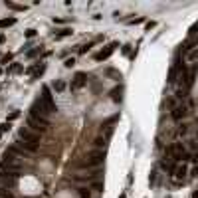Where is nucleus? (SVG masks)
Listing matches in <instances>:
<instances>
[{
	"label": "nucleus",
	"instance_id": "obj_1",
	"mask_svg": "<svg viewBox=\"0 0 198 198\" xmlns=\"http://www.w3.org/2000/svg\"><path fill=\"white\" fill-rule=\"evenodd\" d=\"M103 161H105V151L95 149V151H91V153H87L79 165L81 166H101Z\"/></svg>",
	"mask_w": 198,
	"mask_h": 198
},
{
	"label": "nucleus",
	"instance_id": "obj_2",
	"mask_svg": "<svg viewBox=\"0 0 198 198\" xmlns=\"http://www.w3.org/2000/svg\"><path fill=\"white\" fill-rule=\"evenodd\" d=\"M166 155L172 157L174 161H186V157H188V153H186L182 143H172L170 147H166Z\"/></svg>",
	"mask_w": 198,
	"mask_h": 198
},
{
	"label": "nucleus",
	"instance_id": "obj_3",
	"mask_svg": "<svg viewBox=\"0 0 198 198\" xmlns=\"http://www.w3.org/2000/svg\"><path fill=\"white\" fill-rule=\"evenodd\" d=\"M28 127L36 133H44L46 129L50 127V121L48 119H36V117H28Z\"/></svg>",
	"mask_w": 198,
	"mask_h": 198
},
{
	"label": "nucleus",
	"instance_id": "obj_4",
	"mask_svg": "<svg viewBox=\"0 0 198 198\" xmlns=\"http://www.w3.org/2000/svg\"><path fill=\"white\" fill-rule=\"evenodd\" d=\"M48 109H46V105L42 103V99L34 101V105L30 107V117H36V119H46V115H48Z\"/></svg>",
	"mask_w": 198,
	"mask_h": 198
},
{
	"label": "nucleus",
	"instance_id": "obj_5",
	"mask_svg": "<svg viewBox=\"0 0 198 198\" xmlns=\"http://www.w3.org/2000/svg\"><path fill=\"white\" fill-rule=\"evenodd\" d=\"M20 139H22L24 143L38 145V143H40V133H34L32 129H20Z\"/></svg>",
	"mask_w": 198,
	"mask_h": 198
},
{
	"label": "nucleus",
	"instance_id": "obj_6",
	"mask_svg": "<svg viewBox=\"0 0 198 198\" xmlns=\"http://www.w3.org/2000/svg\"><path fill=\"white\" fill-rule=\"evenodd\" d=\"M42 103L46 105V109H48L50 113L56 111V103H54V97H52V93H50L48 85H44V89H42Z\"/></svg>",
	"mask_w": 198,
	"mask_h": 198
},
{
	"label": "nucleus",
	"instance_id": "obj_7",
	"mask_svg": "<svg viewBox=\"0 0 198 198\" xmlns=\"http://www.w3.org/2000/svg\"><path fill=\"white\" fill-rule=\"evenodd\" d=\"M117 46H119L117 42H111V44H109L105 50H101V52H97V54H95V62H103V60H107V58L111 56L113 52H115V48H117Z\"/></svg>",
	"mask_w": 198,
	"mask_h": 198
},
{
	"label": "nucleus",
	"instance_id": "obj_8",
	"mask_svg": "<svg viewBox=\"0 0 198 198\" xmlns=\"http://www.w3.org/2000/svg\"><path fill=\"white\" fill-rule=\"evenodd\" d=\"M87 83V75L83 73V71H77V73L73 75V81H71V89H81L83 85H85Z\"/></svg>",
	"mask_w": 198,
	"mask_h": 198
},
{
	"label": "nucleus",
	"instance_id": "obj_9",
	"mask_svg": "<svg viewBox=\"0 0 198 198\" xmlns=\"http://www.w3.org/2000/svg\"><path fill=\"white\" fill-rule=\"evenodd\" d=\"M186 113H188V107H186L184 103H178L174 109H172L170 117H172L174 121H180V119H184V117H186Z\"/></svg>",
	"mask_w": 198,
	"mask_h": 198
},
{
	"label": "nucleus",
	"instance_id": "obj_10",
	"mask_svg": "<svg viewBox=\"0 0 198 198\" xmlns=\"http://www.w3.org/2000/svg\"><path fill=\"white\" fill-rule=\"evenodd\" d=\"M196 73H198V67L194 65V67H190L188 69V73H186V83H184V89H190L192 85H194V79H196Z\"/></svg>",
	"mask_w": 198,
	"mask_h": 198
},
{
	"label": "nucleus",
	"instance_id": "obj_11",
	"mask_svg": "<svg viewBox=\"0 0 198 198\" xmlns=\"http://www.w3.org/2000/svg\"><path fill=\"white\" fill-rule=\"evenodd\" d=\"M186 172H188L186 165H178V166L174 168V172H172V174H174V178H176V180H182L184 176H186Z\"/></svg>",
	"mask_w": 198,
	"mask_h": 198
},
{
	"label": "nucleus",
	"instance_id": "obj_12",
	"mask_svg": "<svg viewBox=\"0 0 198 198\" xmlns=\"http://www.w3.org/2000/svg\"><path fill=\"white\" fill-rule=\"evenodd\" d=\"M186 60H188V62H196V60H198V48L190 50V52H186Z\"/></svg>",
	"mask_w": 198,
	"mask_h": 198
},
{
	"label": "nucleus",
	"instance_id": "obj_13",
	"mask_svg": "<svg viewBox=\"0 0 198 198\" xmlns=\"http://www.w3.org/2000/svg\"><path fill=\"white\" fill-rule=\"evenodd\" d=\"M16 24V18H4L0 20V28H8V26H14Z\"/></svg>",
	"mask_w": 198,
	"mask_h": 198
},
{
	"label": "nucleus",
	"instance_id": "obj_14",
	"mask_svg": "<svg viewBox=\"0 0 198 198\" xmlns=\"http://www.w3.org/2000/svg\"><path fill=\"white\" fill-rule=\"evenodd\" d=\"M71 34H73V30H71V28H64V30H60V34L56 36V40H62V38L71 36Z\"/></svg>",
	"mask_w": 198,
	"mask_h": 198
},
{
	"label": "nucleus",
	"instance_id": "obj_15",
	"mask_svg": "<svg viewBox=\"0 0 198 198\" xmlns=\"http://www.w3.org/2000/svg\"><path fill=\"white\" fill-rule=\"evenodd\" d=\"M20 147H24V149H26V151H30V153H36V151H38V145H32V143H20Z\"/></svg>",
	"mask_w": 198,
	"mask_h": 198
},
{
	"label": "nucleus",
	"instance_id": "obj_16",
	"mask_svg": "<svg viewBox=\"0 0 198 198\" xmlns=\"http://www.w3.org/2000/svg\"><path fill=\"white\" fill-rule=\"evenodd\" d=\"M121 91H123L121 87H117V89H113V91H111V99L115 101V103H117V101H121Z\"/></svg>",
	"mask_w": 198,
	"mask_h": 198
},
{
	"label": "nucleus",
	"instance_id": "obj_17",
	"mask_svg": "<svg viewBox=\"0 0 198 198\" xmlns=\"http://www.w3.org/2000/svg\"><path fill=\"white\" fill-rule=\"evenodd\" d=\"M54 89H56V91H64L65 89V81H64V79H58V81L54 83Z\"/></svg>",
	"mask_w": 198,
	"mask_h": 198
},
{
	"label": "nucleus",
	"instance_id": "obj_18",
	"mask_svg": "<svg viewBox=\"0 0 198 198\" xmlns=\"http://www.w3.org/2000/svg\"><path fill=\"white\" fill-rule=\"evenodd\" d=\"M176 81V67H170L168 71V83H174Z\"/></svg>",
	"mask_w": 198,
	"mask_h": 198
},
{
	"label": "nucleus",
	"instance_id": "obj_19",
	"mask_svg": "<svg viewBox=\"0 0 198 198\" xmlns=\"http://www.w3.org/2000/svg\"><path fill=\"white\" fill-rule=\"evenodd\" d=\"M8 8H12V10H26V6H20V4H14V2H6Z\"/></svg>",
	"mask_w": 198,
	"mask_h": 198
},
{
	"label": "nucleus",
	"instance_id": "obj_20",
	"mask_svg": "<svg viewBox=\"0 0 198 198\" xmlns=\"http://www.w3.org/2000/svg\"><path fill=\"white\" fill-rule=\"evenodd\" d=\"M79 198H91L89 188H81V190H79Z\"/></svg>",
	"mask_w": 198,
	"mask_h": 198
},
{
	"label": "nucleus",
	"instance_id": "obj_21",
	"mask_svg": "<svg viewBox=\"0 0 198 198\" xmlns=\"http://www.w3.org/2000/svg\"><path fill=\"white\" fill-rule=\"evenodd\" d=\"M18 117H20V111L16 109V111H12L10 115H8V123H10V121H14V119H18Z\"/></svg>",
	"mask_w": 198,
	"mask_h": 198
},
{
	"label": "nucleus",
	"instance_id": "obj_22",
	"mask_svg": "<svg viewBox=\"0 0 198 198\" xmlns=\"http://www.w3.org/2000/svg\"><path fill=\"white\" fill-rule=\"evenodd\" d=\"M6 131H10V123H8V121L0 125V133H6Z\"/></svg>",
	"mask_w": 198,
	"mask_h": 198
},
{
	"label": "nucleus",
	"instance_id": "obj_23",
	"mask_svg": "<svg viewBox=\"0 0 198 198\" xmlns=\"http://www.w3.org/2000/svg\"><path fill=\"white\" fill-rule=\"evenodd\" d=\"M64 65H65V67H71V65H75V60H73V58H67V60L64 62Z\"/></svg>",
	"mask_w": 198,
	"mask_h": 198
},
{
	"label": "nucleus",
	"instance_id": "obj_24",
	"mask_svg": "<svg viewBox=\"0 0 198 198\" xmlns=\"http://www.w3.org/2000/svg\"><path fill=\"white\" fill-rule=\"evenodd\" d=\"M93 188H95V190H103V182H101V180H95V182H93Z\"/></svg>",
	"mask_w": 198,
	"mask_h": 198
},
{
	"label": "nucleus",
	"instance_id": "obj_25",
	"mask_svg": "<svg viewBox=\"0 0 198 198\" xmlns=\"http://www.w3.org/2000/svg\"><path fill=\"white\" fill-rule=\"evenodd\" d=\"M8 62H12V54H6V56L2 58V64H8Z\"/></svg>",
	"mask_w": 198,
	"mask_h": 198
},
{
	"label": "nucleus",
	"instance_id": "obj_26",
	"mask_svg": "<svg viewBox=\"0 0 198 198\" xmlns=\"http://www.w3.org/2000/svg\"><path fill=\"white\" fill-rule=\"evenodd\" d=\"M196 30H198V22H196V24H192V26H190V32H188V34H190V36H192V34H196Z\"/></svg>",
	"mask_w": 198,
	"mask_h": 198
},
{
	"label": "nucleus",
	"instance_id": "obj_27",
	"mask_svg": "<svg viewBox=\"0 0 198 198\" xmlns=\"http://www.w3.org/2000/svg\"><path fill=\"white\" fill-rule=\"evenodd\" d=\"M36 36V30H26V38H34Z\"/></svg>",
	"mask_w": 198,
	"mask_h": 198
},
{
	"label": "nucleus",
	"instance_id": "obj_28",
	"mask_svg": "<svg viewBox=\"0 0 198 198\" xmlns=\"http://www.w3.org/2000/svg\"><path fill=\"white\" fill-rule=\"evenodd\" d=\"M143 18H135V20H129V24H141Z\"/></svg>",
	"mask_w": 198,
	"mask_h": 198
},
{
	"label": "nucleus",
	"instance_id": "obj_29",
	"mask_svg": "<svg viewBox=\"0 0 198 198\" xmlns=\"http://www.w3.org/2000/svg\"><path fill=\"white\" fill-rule=\"evenodd\" d=\"M87 50H89V46H81V48H79V54H85Z\"/></svg>",
	"mask_w": 198,
	"mask_h": 198
},
{
	"label": "nucleus",
	"instance_id": "obj_30",
	"mask_svg": "<svg viewBox=\"0 0 198 198\" xmlns=\"http://www.w3.org/2000/svg\"><path fill=\"white\" fill-rule=\"evenodd\" d=\"M38 54V50H32V52H28V58H34Z\"/></svg>",
	"mask_w": 198,
	"mask_h": 198
},
{
	"label": "nucleus",
	"instance_id": "obj_31",
	"mask_svg": "<svg viewBox=\"0 0 198 198\" xmlns=\"http://www.w3.org/2000/svg\"><path fill=\"white\" fill-rule=\"evenodd\" d=\"M192 198H198V190H194V192H192Z\"/></svg>",
	"mask_w": 198,
	"mask_h": 198
},
{
	"label": "nucleus",
	"instance_id": "obj_32",
	"mask_svg": "<svg viewBox=\"0 0 198 198\" xmlns=\"http://www.w3.org/2000/svg\"><path fill=\"white\" fill-rule=\"evenodd\" d=\"M119 198H127V194H121V196H119Z\"/></svg>",
	"mask_w": 198,
	"mask_h": 198
},
{
	"label": "nucleus",
	"instance_id": "obj_33",
	"mask_svg": "<svg viewBox=\"0 0 198 198\" xmlns=\"http://www.w3.org/2000/svg\"><path fill=\"white\" fill-rule=\"evenodd\" d=\"M8 198H14V196H10V194H8Z\"/></svg>",
	"mask_w": 198,
	"mask_h": 198
},
{
	"label": "nucleus",
	"instance_id": "obj_34",
	"mask_svg": "<svg viewBox=\"0 0 198 198\" xmlns=\"http://www.w3.org/2000/svg\"><path fill=\"white\" fill-rule=\"evenodd\" d=\"M0 75H2V69H0Z\"/></svg>",
	"mask_w": 198,
	"mask_h": 198
},
{
	"label": "nucleus",
	"instance_id": "obj_35",
	"mask_svg": "<svg viewBox=\"0 0 198 198\" xmlns=\"http://www.w3.org/2000/svg\"><path fill=\"white\" fill-rule=\"evenodd\" d=\"M0 137H2V133H0Z\"/></svg>",
	"mask_w": 198,
	"mask_h": 198
}]
</instances>
